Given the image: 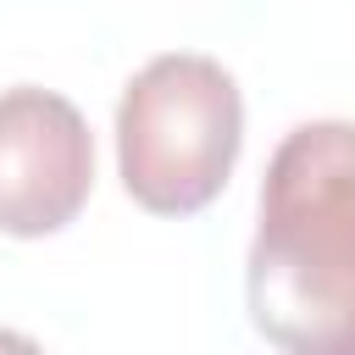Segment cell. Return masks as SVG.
Here are the masks:
<instances>
[{"instance_id":"1","label":"cell","mask_w":355,"mask_h":355,"mask_svg":"<svg viewBox=\"0 0 355 355\" xmlns=\"http://www.w3.org/2000/svg\"><path fill=\"white\" fill-rule=\"evenodd\" d=\"M250 322L288 355H355V122H300L266 161Z\"/></svg>"},{"instance_id":"2","label":"cell","mask_w":355,"mask_h":355,"mask_svg":"<svg viewBox=\"0 0 355 355\" xmlns=\"http://www.w3.org/2000/svg\"><path fill=\"white\" fill-rule=\"evenodd\" d=\"M244 100L222 61L172 50L139 67L116 105V166L150 216L205 211L239 161Z\"/></svg>"},{"instance_id":"3","label":"cell","mask_w":355,"mask_h":355,"mask_svg":"<svg viewBox=\"0 0 355 355\" xmlns=\"http://www.w3.org/2000/svg\"><path fill=\"white\" fill-rule=\"evenodd\" d=\"M94 194V139L72 100L17 83L0 94V233L44 239Z\"/></svg>"}]
</instances>
